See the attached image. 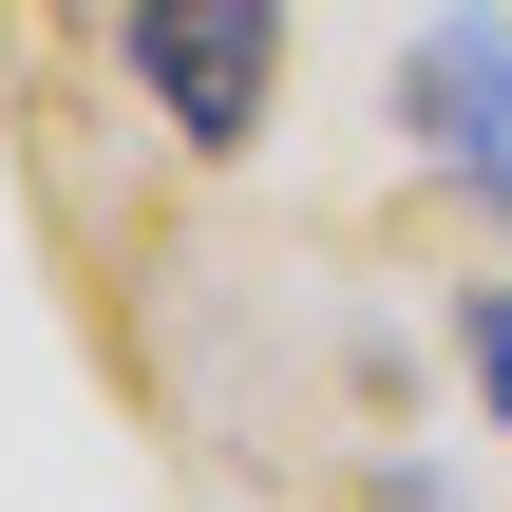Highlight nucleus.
<instances>
[{
	"label": "nucleus",
	"instance_id": "nucleus-1",
	"mask_svg": "<svg viewBox=\"0 0 512 512\" xmlns=\"http://www.w3.org/2000/svg\"><path fill=\"white\" fill-rule=\"evenodd\" d=\"M114 57H133V95L171 114V152H190V171H228V152H266L285 0H114Z\"/></svg>",
	"mask_w": 512,
	"mask_h": 512
},
{
	"label": "nucleus",
	"instance_id": "nucleus-2",
	"mask_svg": "<svg viewBox=\"0 0 512 512\" xmlns=\"http://www.w3.org/2000/svg\"><path fill=\"white\" fill-rule=\"evenodd\" d=\"M399 133H418L475 209H512V19H418V38H399Z\"/></svg>",
	"mask_w": 512,
	"mask_h": 512
},
{
	"label": "nucleus",
	"instance_id": "nucleus-3",
	"mask_svg": "<svg viewBox=\"0 0 512 512\" xmlns=\"http://www.w3.org/2000/svg\"><path fill=\"white\" fill-rule=\"evenodd\" d=\"M456 380H475V418L512 437V285H475V304H456Z\"/></svg>",
	"mask_w": 512,
	"mask_h": 512
}]
</instances>
